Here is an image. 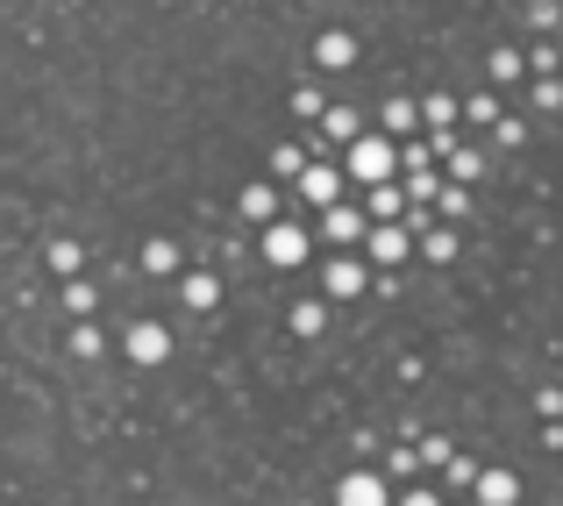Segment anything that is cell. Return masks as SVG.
Wrapping results in <instances>:
<instances>
[{
    "label": "cell",
    "instance_id": "obj_1",
    "mask_svg": "<svg viewBox=\"0 0 563 506\" xmlns=\"http://www.w3.org/2000/svg\"><path fill=\"white\" fill-rule=\"evenodd\" d=\"M393 165H399V157H393L385 136H357V143H350V178H364V186H385Z\"/></svg>",
    "mask_w": 563,
    "mask_h": 506
},
{
    "label": "cell",
    "instance_id": "obj_2",
    "mask_svg": "<svg viewBox=\"0 0 563 506\" xmlns=\"http://www.w3.org/2000/svg\"><path fill=\"white\" fill-rule=\"evenodd\" d=\"M165 350H172V336L157 329V321H136V329H129V356H136V364H165Z\"/></svg>",
    "mask_w": 563,
    "mask_h": 506
},
{
    "label": "cell",
    "instance_id": "obj_3",
    "mask_svg": "<svg viewBox=\"0 0 563 506\" xmlns=\"http://www.w3.org/2000/svg\"><path fill=\"white\" fill-rule=\"evenodd\" d=\"M264 257H272V264H300L307 257V235L292 229V221H278V229L264 235Z\"/></svg>",
    "mask_w": 563,
    "mask_h": 506
},
{
    "label": "cell",
    "instance_id": "obj_4",
    "mask_svg": "<svg viewBox=\"0 0 563 506\" xmlns=\"http://www.w3.org/2000/svg\"><path fill=\"white\" fill-rule=\"evenodd\" d=\"M335 506H385V479H372V471L343 479V493H335Z\"/></svg>",
    "mask_w": 563,
    "mask_h": 506
},
{
    "label": "cell",
    "instance_id": "obj_5",
    "mask_svg": "<svg viewBox=\"0 0 563 506\" xmlns=\"http://www.w3.org/2000/svg\"><path fill=\"white\" fill-rule=\"evenodd\" d=\"M335 186H343V178H335L329 165H307V172H300V193H307L314 207H335Z\"/></svg>",
    "mask_w": 563,
    "mask_h": 506
},
{
    "label": "cell",
    "instance_id": "obj_6",
    "mask_svg": "<svg viewBox=\"0 0 563 506\" xmlns=\"http://www.w3.org/2000/svg\"><path fill=\"white\" fill-rule=\"evenodd\" d=\"M329 235H335V243H357V235H364V215H357V207H329Z\"/></svg>",
    "mask_w": 563,
    "mask_h": 506
},
{
    "label": "cell",
    "instance_id": "obj_7",
    "mask_svg": "<svg viewBox=\"0 0 563 506\" xmlns=\"http://www.w3.org/2000/svg\"><path fill=\"white\" fill-rule=\"evenodd\" d=\"M372 257L378 264H399V257H407V229H378L372 235Z\"/></svg>",
    "mask_w": 563,
    "mask_h": 506
},
{
    "label": "cell",
    "instance_id": "obj_8",
    "mask_svg": "<svg viewBox=\"0 0 563 506\" xmlns=\"http://www.w3.org/2000/svg\"><path fill=\"white\" fill-rule=\"evenodd\" d=\"M478 499L485 506H514V479H507V471H485V479H478Z\"/></svg>",
    "mask_w": 563,
    "mask_h": 506
},
{
    "label": "cell",
    "instance_id": "obj_9",
    "mask_svg": "<svg viewBox=\"0 0 563 506\" xmlns=\"http://www.w3.org/2000/svg\"><path fill=\"white\" fill-rule=\"evenodd\" d=\"M357 286H364V264H350V257L329 264V293H357Z\"/></svg>",
    "mask_w": 563,
    "mask_h": 506
},
{
    "label": "cell",
    "instance_id": "obj_10",
    "mask_svg": "<svg viewBox=\"0 0 563 506\" xmlns=\"http://www.w3.org/2000/svg\"><path fill=\"white\" fill-rule=\"evenodd\" d=\"M272 207H278V200H272V186H250V193H243V215H250V221H264Z\"/></svg>",
    "mask_w": 563,
    "mask_h": 506
},
{
    "label": "cell",
    "instance_id": "obj_11",
    "mask_svg": "<svg viewBox=\"0 0 563 506\" xmlns=\"http://www.w3.org/2000/svg\"><path fill=\"white\" fill-rule=\"evenodd\" d=\"M350 51H357L350 36H321V65H350Z\"/></svg>",
    "mask_w": 563,
    "mask_h": 506
},
{
    "label": "cell",
    "instance_id": "obj_12",
    "mask_svg": "<svg viewBox=\"0 0 563 506\" xmlns=\"http://www.w3.org/2000/svg\"><path fill=\"white\" fill-rule=\"evenodd\" d=\"M186 300L192 307H214V278H186Z\"/></svg>",
    "mask_w": 563,
    "mask_h": 506
},
{
    "label": "cell",
    "instance_id": "obj_13",
    "mask_svg": "<svg viewBox=\"0 0 563 506\" xmlns=\"http://www.w3.org/2000/svg\"><path fill=\"white\" fill-rule=\"evenodd\" d=\"M292 329H300V336H314V329H321V307H314V300H307V307H292Z\"/></svg>",
    "mask_w": 563,
    "mask_h": 506
},
{
    "label": "cell",
    "instance_id": "obj_14",
    "mask_svg": "<svg viewBox=\"0 0 563 506\" xmlns=\"http://www.w3.org/2000/svg\"><path fill=\"white\" fill-rule=\"evenodd\" d=\"M372 215H385V221L399 215V193H393V186H378V193H372Z\"/></svg>",
    "mask_w": 563,
    "mask_h": 506
},
{
    "label": "cell",
    "instance_id": "obj_15",
    "mask_svg": "<svg viewBox=\"0 0 563 506\" xmlns=\"http://www.w3.org/2000/svg\"><path fill=\"white\" fill-rule=\"evenodd\" d=\"M407 506H435V493H428V485H413V493H407Z\"/></svg>",
    "mask_w": 563,
    "mask_h": 506
}]
</instances>
